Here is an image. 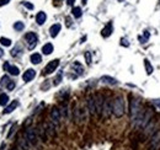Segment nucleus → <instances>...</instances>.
Masks as SVG:
<instances>
[{"mask_svg": "<svg viewBox=\"0 0 160 150\" xmlns=\"http://www.w3.org/2000/svg\"><path fill=\"white\" fill-rule=\"evenodd\" d=\"M101 81L102 83H106V84H110V85H116L117 84V80L111 78V76H107V75H105L101 78Z\"/></svg>", "mask_w": 160, "mask_h": 150, "instance_id": "21", "label": "nucleus"}, {"mask_svg": "<svg viewBox=\"0 0 160 150\" xmlns=\"http://www.w3.org/2000/svg\"><path fill=\"white\" fill-rule=\"evenodd\" d=\"M22 5L25 6V8H27L29 10H33V4H31V3H29V2H22Z\"/></svg>", "mask_w": 160, "mask_h": 150, "instance_id": "35", "label": "nucleus"}, {"mask_svg": "<svg viewBox=\"0 0 160 150\" xmlns=\"http://www.w3.org/2000/svg\"><path fill=\"white\" fill-rule=\"evenodd\" d=\"M149 37H150L149 32H148V31H144V32H143V38H142V37H139V39L142 41V43H145L146 41L149 39Z\"/></svg>", "mask_w": 160, "mask_h": 150, "instance_id": "30", "label": "nucleus"}, {"mask_svg": "<svg viewBox=\"0 0 160 150\" xmlns=\"http://www.w3.org/2000/svg\"><path fill=\"white\" fill-rule=\"evenodd\" d=\"M58 65H59V59H53V60H51V62L46 65L45 69H43V75H49V74H52L53 72H56V69L58 68Z\"/></svg>", "mask_w": 160, "mask_h": 150, "instance_id": "7", "label": "nucleus"}, {"mask_svg": "<svg viewBox=\"0 0 160 150\" xmlns=\"http://www.w3.org/2000/svg\"><path fill=\"white\" fill-rule=\"evenodd\" d=\"M74 2H75V0H68V3H66V4H68V5H73Z\"/></svg>", "mask_w": 160, "mask_h": 150, "instance_id": "44", "label": "nucleus"}, {"mask_svg": "<svg viewBox=\"0 0 160 150\" xmlns=\"http://www.w3.org/2000/svg\"><path fill=\"white\" fill-rule=\"evenodd\" d=\"M112 31H113V25H112V22L110 21V22L102 29V31H101V36L105 37V38H107V37H110V36L112 35Z\"/></svg>", "mask_w": 160, "mask_h": 150, "instance_id": "12", "label": "nucleus"}, {"mask_svg": "<svg viewBox=\"0 0 160 150\" xmlns=\"http://www.w3.org/2000/svg\"><path fill=\"white\" fill-rule=\"evenodd\" d=\"M158 130H159V121H156V119L153 117L152 121L149 122V124L144 128V133H143V135H144V138H146V137H152V135H153L154 133H156Z\"/></svg>", "mask_w": 160, "mask_h": 150, "instance_id": "3", "label": "nucleus"}, {"mask_svg": "<svg viewBox=\"0 0 160 150\" xmlns=\"http://www.w3.org/2000/svg\"><path fill=\"white\" fill-rule=\"evenodd\" d=\"M74 113H75V117H76V121H79V122H84L85 119H86V111L84 110L83 107H80V108H78L76 111H74Z\"/></svg>", "mask_w": 160, "mask_h": 150, "instance_id": "14", "label": "nucleus"}, {"mask_svg": "<svg viewBox=\"0 0 160 150\" xmlns=\"http://www.w3.org/2000/svg\"><path fill=\"white\" fill-rule=\"evenodd\" d=\"M121 44H122V46H125V47H128V46H129L128 41H127L126 38H122V39H121Z\"/></svg>", "mask_w": 160, "mask_h": 150, "instance_id": "40", "label": "nucleus"}, {"mask_svg": "<svg viewBox=\"0 0 160 150\" xmlns=\"http://www.w3.org/2000/svg\"><path fill=\"white\" fill-rule=\"evenodd\" d=\"M126 112V102L123 96H116L113 100V105H112V113L115 115V117L121 118Z\"/></svg>", "mask_w": 160, "mask_h": 150, "instance_id": "2", "label": "nucleus"}, {"mask_svg": "<svg viewBox=\"0 0 160 150\" xmlns=\"http://www.w3.org/2000/svg\"><path fill=\"white\" fill-rule=\"evenodd\" d=\"M8 72H9L11 75H19V73H20L19 68L15 66V65H10V66H9V69H8Z\"/></svg>", "mask_w": 160, "mask_h": 150, "instance_id": "26", "label": "nucleus"}, {"mask_svg": "<svg viewBox=\"0 0 160 150\" xmlns=\"http://www.w3.org/2000/svg\"><path fill=\"white\" fill-rule=\"evenodd\" d=\"M60 118H62V113L59 111L58 107H53L52 111H51V119H52V123L54 126H59L60 123Z\"/></svg>", "mask_w": 160, "mask_h": 150, "instance_id": "8", "label": "nucleus"}, {"mask_svg": "<svg viewBox=\"0 0 160 150\" xmlns=\"http://www.w3.org/2000/svg\"><path fill=\"white\" fill-rule=\"evenodd\" d=\"M14 29H15L16 31H22V30L25 29V25H23V22L17 21V22L14 23Z\"/></svg>", "mask_w": 160, "mask_h": 150, "instance_id": "28", "label": "nucleus"}, {"mask_svg": "<svg viewBox=\"0 0 160 150\" xmlns=\"http://www.w3.org/2000/svg\"><path fill=\"white\" fill-rule=\"evenodd\" d=\"M60 113H62L63 117H68V107H66V106H63Z\"/></svg>", "mask_w": 160, "mask_h": 150, "instance_id": "34", "label": "nucleus"}, {"mask_svg": "<svg viewBox=\"0 0 160 150\" xmlns=\"http://www.w3.org/2000/svg\"><path fill=\"white\" fill-rule=\"evenodd\" d=\"M17 54H19V48H14V49L11 51V56L12 57H16Z\"/></svg>", "mask_w": 160, "mask_h": 150, "instance_id": "39", "label": "nucleus"}, {"mask_svg": "<svg viewBox=\"0 0 160 150\" xmlns=\"http://www.w3.org/2000/svg\"><path fill=\"white\" fill-rule=\"evenodd\" d=\"M9 66H10V64H9L8 62H5V63H4V65H3V69H4L5 72H8V69H9Z\"/></svg>", "mask_w": 160, "mask_h": 150, "instance_id": "42", "label": "nucleus"}, {"mask_svg": "<svg viewBox=\"0 0 160 150\" xmlns=\"http://www.w3.org/2000/svg\"><path fill=\"white\" fill-rule=\"evenodd\" d=\"M65 20H66V25H68V26H70V19H69V17H66Z\"/></svg>", "mask_w": 160, "mask_h": 150, "instance_id": "45", "label": "nucleus"}, {"mask_svg": "<svg viewBox=\"0 0 160 150\" xmlns=\"http://www.w3.org/2000/svg\"><path fill=\"white\" fill-rule=\"evenodd\" d=\"M72 14H73V16H74L75 19L82 17V15H83L82 8H79V6H75V8H73V10H72Z\"/></svg>", "mask_w": 160, "mask_h": 150, "instance_id": "24", "label": "nucleus"}, {"mask_svg": "<svg viewBox=\"0 0 160 150\" xmlns=\"http://www.w3.org/2000/svg\"><path fill=\"white\" fill-rule=\"evenodd\" d=\"M15 83H14V81H10V83L6 85V87H8V90H14L15 89Z\"/></svg>", "mask_w": 160, "mask_h": 150, "instance_id": "38", "label": "nucleus"}, {"mask_svg": "<svg viewBox=\"0 0 160 150\" xmlns=\"http://www.w3.org/2000/svg\"><path fill=\"white\" fill-rule=\"evenodd\" d=\"M103 96L101 93H96L95 95V105H96V115L100 117L102 115V108H103Z\"/></svg>", "mask_w": 160, "mask_h": 150, "instance_id": "10", "label": "nucleus"}, {"mask_svg": "<svg viewBox=\"0 0 160 150\" xmlns=\"http://www.w3.org/2000/svg\"><path fill=\"white\" fill-rule=\"evenodd\" d=\"M86 2H88V0H83V5H85V4H86Z\"/></svg>", "mask_w": 160, "mask_h": 150, "instance_id": "46", "label": "nucleus"}, {"mask_svg": "<svg viewBox=\"0 0 160 150\" xmlns=\"http://www.w3.org/2000/svg\"><path fill=\"white\" fill-rule=\"evenodd\" d=\"M10 81H11V80H10V79L5 75V76H3V78H2V83H0V84H2V85H8V84L10 83Z\"/></svg>", "mask_w": 160, "mask_h": 150, "instance_id": "36", "label": "nucleus"}, {"mask_svg": "<svg viewBox=\"0 0 160 150\" xmlns=\"http://www.w3.org/2000/svg\"><path fill=\"white\" fill-rule=\"evenodd\" d=\"M144 68H145V72L148 75H150L154 72V68H153V65L150 64V62L148 59H144Z\"/></svg>", "mask_w": 160, "mask_h": 150, "instance_id": "23", "label": "nucleus"}, {"mask_svg": "<svg viewBox=\"0 0 160 150\" xmlns=\"http://www.w3.org/2000/svg\"><path fill=\"white\" fill-rule=\"evenodd\" d=\"M2 56H3V51H2V49H0V57H2Z\"/></svg>", "mask_w": 160, "mask_h": 150, "instance_id": "47", "label": "nucleus"}, {"mask_svg": "<svg viewBox=\"0 0 160 150\" xmlns=\"http://www.w3.org/2000/svg\"><path fill=\"white\" fill-rule=\"evenodd\" d=\"M0 43H2L3 46H5V47H9V46H11V41L9 38L2 37V38H0Z\"/></svg>", "mask_w": 160, "mask_h": 150, "instance_id": "29", "label": "nucleus"}, {"mask_svg": "<svg viewBox=\"0 0 160 150\" xmlns=\"http://www.w3.org/2000/svg\"><path fill=\"white\" fill-rule=\"evenodd\" d=\"M72 68H73V69H74L79 75H82V74L84 73V66L80 64L79 62H74V63L72 64Z\"/></svg>", "mask_w": 160, "mask_h": 150, "instance_id": "19", "label": "nucleus"}, {"mask_svg": "<svg viewBox=\"0 0 160 150\" xmlns=\"http://www.w3.org/2000/svg\"><path fill=\"white\" fill-rule=\"evenodd\" d=\"M37 132H38V134H39V137H41V139H42L43 142H46V140H47L46 130H45V129H43V128H42L41 126H39V127H38V130H37Z\"/></svg>", "mask_w": 160, "mask_h": 150, "instance_id": "27", "label": "nucleus"}, {"mask_svg": "<svg viewBox=\"0 0 160 150\" xmlns=\"http://www.w3.org/2000/svg\"><path fill=\"white\" fill-rule=\"evenodd\" d=\"M46 20H47V15H46V12H43V11H39L36 15V22L38 25H43L46 22Z\"/></svg>", "mask_w": 160, "mask_h": 150, "instance_id": "17", "label": "nucleus"}, {"mask_svg": "<svg viewBox=\"0 0 160 150\" xmlns=\"http://www.w3.org/2000/svg\"><path fill=\"white\" fill-rule=\"evenodd\" d=\"M60 29H62L60 23H54V25H52L51 29H49V35H51V37H53V38L57 37L58 33L60 32Z\"/></svg>", "mask_w": 160, "mask_h": 150, "instance_id": "15", "label": "nucleus"}, {"mask_svg": "<svg viewBox=\"0 0 160 150\" xmlns=\"http://www.w3.org/2000/svg\"><path fill=\"white\" fill-rule=\"evenodd\" d=\"M88 108L91 115H96V105H95V96L88 97Z\"/></svg>", "mask_w": 160, "mask_h": 150, "instance_id": "13", "label": "nucleus"}, {"mask_svg": "<svg viewBox=\"0 0 160 150\" xmlns=\"http://www.w3.org/2000/svg\"><path fill=\"white\" fill-rule=\"evenodd\" d=\"M26 135V140H27L31 145H37L38 143V135H37V132L32 128H29L25 133Z\"/></svg>", "mask_w": 160, "mask_h": 150, "instance_id": "6", "label": "nucleus"}, {"mask_svg": "<svg viewBox=\"0 0 160 150\" xmlns=\"http://www.w3.org/2000/svg\"><path fill=\"white\" fill-rule=\"evenodd\" d=\"M160 149V129L154 133L149 140V150H159Z\"/></svg>", "mask_w": 160, "mask_h": 150, "instance_id": "5", "label": "nucleus"}, {"mask_svg": "<svg viewBox=\"0 0 160 150\" xmlns=\"http://www.w3.org/2000/svg\"><path fill=\"white\" fill-rule=\"evenodd\" d=\"M62 76H63V74H62V73H59V74L54 78V80H53V81H54L53 84H54V85H59V83L62 81Z\"/></svg>", "mask_w": 160, "mask_h": 150, "instance_id": "33", "label": "nucleus"}, {"mask_svg": "<svg viewBox=\"0 0 160 150\" xmlns=\"http://www.w3.org/2000/svg\"><path fill=\"white\" fill-rule=\"evenodd\" d=\"M19 106V101L17 100H15V101H12L8 107H5V110H4V113L5 115H9V113H11L12 111L15 110V108Z\"/></svg>", "mask_w": 160, "mask_h": 150, "instance_id": "18", "label": "nucleus"}, {"mask_svg": "<svg viewBox=\"0 0 160 150\" xmlns=\"http://www.w3.org/2000/svg\"><path fill=\"white\" fill-rule=\"evenodd\" d=\"M10 2V0H0V6H3V5H6L8 3Z\"/></svg>", "mask_w": 160, "mask_h": 150, "instance_id": "43", "label": "nucleus"}, {"mask_svg": "<svg viewBox=\"0 0 160 150\" xmlns=\"http://www.w3.org/2000/svg\"><path fill=\"white\" fill-rule=\"evenodd\" d=\"M144 110L142 108V103L140 100L138 99H133L129 103V117L132 121V124L136 127H140L142 119L144 116Z\"/></svg>", "mask_w": 160, "mask_h": 150, "instance_id": "1", "label": "nucleus"}, {"mask_svg": "<svg viewBox=\"0 0 160 150\" xmlns=\"http://www.w3.org/2000/svg\"><path fill=\"white\" fill-rule=\"evenodd\" d=\"M153 103L158 107V108H160V100L159 99H155V100H153Z\"/></svg>", "mask_w": 160, "mask_h": 150, "instance_id": "41", "label": "nucleus"}, {"mask_svg": "<svg viewBox=\"0 0 160 150\" xmlns=\"http://www.w3.org/2000/svg\"><path fill=\"white\" fill-rule=\"evenodd\" d=\"M153 117H154V113L152 112V110H146L144 112V116H143V119H142V123H140L139 128H145L146 126L149 124V122L152 121Z\"/></svg>", "mask_w": 160, "mask_h": 150, "instance_id": "11", "label": "nucleus"}, {"mask_svg": "<svg viewBox=\"0 0 160 150\" xmlns=\"http://www.w3.org/2000/svg\"><path fill=\"white\" fill-rule=\"evenodd\" d=\"M9 102V96L6 93H2L0 95V106H6Z\"/></svg>", "mask_w": 160, "mask_h": 150, "instance_id": "25", "label": "nucleus"}, {"mask_svg": "<svg viewBox=\"0 0 160 150\" xmlns=\"http://www.w3.org/2000/svg\"><path fill=\"white\" fill-rule=\"evenodd\" d=\"M53 49H54V47H53L52 43H46L42 47V52H43V54H46V56H49V54L53 52Z\"/></svg>", "mask_w": 160, "mask_h": 150, "instance_id": "20", "label": "nucleus"}, {"mask_svg": "<svg viewBox=\"0 0 160 150\" xmlns=\"http://www.w3.org/2000/svg\"><path fill=\"white\" fill-rule=\"evenodd\" d=\"M112 105H113V101L111 99H106L105 102H103V108H102V115L109 118L112 113Z\"/></svg>", "mask_w": 160, "mask_h": 150, "instance_id": "9", "label": "nucleus"}, {"mask_svg": "<svg viewBox=\"0 0 160 150\" xmlns=\"http://www.w3.org/2000/svg\"><path fill=\"white\" fill-rule=\"evenodd\" d=\"M15 129H16V124H14V126L10 128V132H9V134H8V138H11V137H12V134L15 133Z\"/></svg>", "mask_w": 160, "mask_h": 150, "instance_id": "37", "label": "nucleus"}, {"mask_svg": "<svg viewBox=\"0 0 160 150\" xmlns=\"http://www.w3.org/2000/svg\"><path fill=\"white\" fill-rule=\"evenodd\" d=\"M31 63L32 64H39L42 62V57H41V54H38V53H33L31 54Z\"/></svg>", "mask_w": 160, "mask_h": 150, "instance_id": "22", "label": "nucleus"}, {"mask_svg": "<svg viewBox=\"0 0 160 150\" xmlns=\"http://www.w3.org/2000/svg\"><path fill=\"white\" fill-rule=\"evenodd\" d=\"M84 57H85L86 64H88V65H90V64H91V62H92V58H91V53H90V52H85Z\"/></svg>", "mask_w": 160, "mask_h": 150, "instance_id": "31", "label": "nucleus"}, {"mask_svg": "<svg viewBox=\"0 0 160 150\" xmlns=\"http://www.w3.org/2000/svg\"><path fill=\"white\" fill-rule=\"evenodd\" d=\"M46 127H47V132L51 135H54V126H53V123H48Z\"/></svg>", "mask_w": 160, "mask_h": 150, "instance_id": "32", "label": "nucleus"}, {"mask_svg": "<svg viewBox=\"0 0 160 150\" xmlns=\"http://www.w3.org/2000/svg\"><path fill=\"white\" fill-rule=\"evenodd\" d=\"M25 41L27 43V48L29 49H33L36 46H37V42H38V37L35 32H27L25 35Z\"/></svg>", "mask_w": 160, "mask_h": 150, "instance_id": "4", "label": "nucleus"}, {"mask_svg": "<svg viewBox=\"0 0 160 150\" xmlns=\"http://www.w3.org/2000/svg\"><path fill=\"white\" fill-rule=\"evenodd\" d=\"M35 76H36V72L33 69H27V70L23 73L22 79H23V81H26V83H29V81H31Z\"/></svg>", "mask_w": 160, "mask_h": 150, "instance_id": "16", "label": "nucleus"}]
</instances>
